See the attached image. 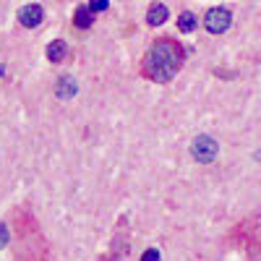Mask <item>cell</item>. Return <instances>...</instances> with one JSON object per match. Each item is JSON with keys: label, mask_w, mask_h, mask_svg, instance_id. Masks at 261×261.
<instances>
[{"label": "cell", "mask_w": 261, "mask_h": 261, "mask_svg": "<svg viewBox=\"0 0 261 261\" xmlns=\"http://www.w3.org/2000/svg\"><path fill=\"white\" fill-rule=\"evenodd\" d=\"M180 47L172 45V42H160L146 53L144 60V73L154 81H167L175 76V71L180 68Z\"/></svg>", "instance_id": "1"}, {"label": "cell", "mask_w": 261, "mask_h": 261, "mask_svg": "<svg viewBox=\"0 0 261 261\" xmlns=\"http://www.w3.org/2000/svg\"><path fill=\"white\" fill-rule=\"evenodd\" d=\"M217 151H220V146H217V141L212 136H196L191 144V154L199 162H214Z\"/></svg>", "instance_id": "2"}, {"label": "cell", "mask_w": 261, "mask_h": 261, "mask_svg": "<svg viewBox=\"0 0 261 261\" xmlns=\"http://www.w3.org/2000/svg\"><path fill=\"white\" fill-rule=\"evenodd\" d=\"M204 24L212 34H222L227 27H230V11L227 8H212L206 16H204Z\"/></svg>", "instance_id": "3"}, {"label": "cell", "mask_w": 261, "mask_h": 261, "mask_svg": "<svg viewBox=\"0 0 261 261\" xmlns=\"http://www.w3.org/2000/svg\"><path fill=\"white\" fill-rule=\"evenodd\" d=\"M42 16H45V11H42V6L37 3H29L18 11V21H21V27H27V29H34L42 24Z\"/></svg>", "instance_id": "4"}, {"label": "cell", "mask_w": 261, "mask_h": 261, "mask_svg": "<svg viewBox=\"0 0 261 261\" xmlns=\"http://www.w3.org/2000/svg\"><path fill=\"white\" fill-rule=\"evenodd\" d=\"M76 27H81V29H89L92 24H94V11L89 8V6H81L79 11H76Z\"/></svg>", "instance_id": "5"}, {"label": "cell", "mask_w": 261, "mask_h": 261, "mask_svg": "<svg viewBox=\"0 0 261 261\" xmlns=\"http://www.w3.org/2000/svg\"><path fill=\"white\" fill-rule=\"evenodd\" d=\"M146 21H149L151 27H160V24H165V21H167V8H165L162 3L151 6V8H149V16H146Z\"/></svg>", "instance_id": "6"}, {"label": "cell", "mask_w": 261, "mask_h": 261, "mask_svg": "<svg viewBox=\"0 0 261 261\" xmlns=\"http://www.w3.org/2000/svg\"><path fill=\"white\" fill-rule=\"evenodd\" d=\"M76 94V81L71 79V76H63L60 79V86H58V97H73Z\"/></svg>", "instance_id": "7"}, {"label": "cell", "mask_w": 261, "mask_h": 261, "mask_svg": "<svg viewBox=\"0 0 261 261\" xmlns=\"http://www.w3.org/2000/svg\"><path fill=\"white\" fill-rule=\"evenodd\" d=\"M47 58L53 63H60L65 58V45H63V42H50V45H47Z\"/></svg>", "instance_id": "8"}, {"label": "cell", "mask_w": 261, "mask_h": 261, "mask_svg": "<svg viewBox=\"0 0 261 261\" xmlns=\"http://www.w3.org/2000/svg\"><path fill=\"white\" fill-rule=\"evenodd\" d=\"M193 27H196V16H193V13L186 11V13L178 16V29H180V32L188 34V32H193Z\"/></svg>", "instance_id": "9"}, {"label": "cell", "mask_w": 261, "mask_h": 261, "mask_svg": "<svg viewBox=\"0 0 261 261\" xmlns=\"http://www.w3.org/2000/svg\"><path fill=\"white\" fill-rule=\"evenodd\" d=\"M107 6H110V0H92V3H89V8L97 13V11H105Z\"/></svg>", "instance_id": "10"}, {"label": "cell", "mask_w": 261, "mask_h": 261, "mask_svg": "<svg viewBox=\"0 0 261 261\" xmlns=\"http://www.w3.org/2000/svg\"><path fill=\"white\" fill-rule=\"evenodd\" d=\"M144 258H146V261H151V258H160V253H157V251H146V253H144Z\"/></svg>", "instance_id": "11"}]
</instances>
